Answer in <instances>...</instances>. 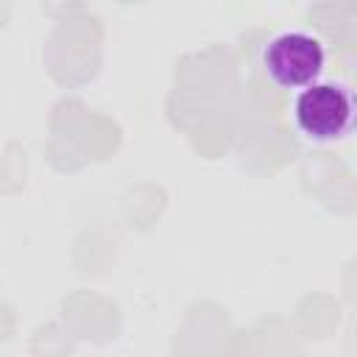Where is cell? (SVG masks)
Returning a JSON list of instances; mask_svg holds the SVG:
<instances>
[{
  "instance_id": "cell-2",
  "label": "cell",
  "mask_w": 357,
  "mask_h": 357,
  "mask_svg": "<svg viewBox=\"0 0 357 357\" xmlns=\"http://www.w3.org/2000/svg\"><path fill=\"white\" fill-rule=\"evenodd\" d=\"M324 67L326 47L307 31H282L262 47V70L279 89H304L321 81Z\"/></svg>"
},
{
  "instance_id": "cell-1",
  "label": "cell",
  "mask_w": 357,
  "mask_h": 357,
  "mask_svg": "<svg viewBox=\"0 0 357 357\" xmlns=\"http://www.w3.org/2000/svg\"><path fill=\"white\" fill-rule=\"evenodd\" d=\"M293 120L307 142L332 145L346 139L354 123L351 89L340 81H315L298 89L293 100Z\"/></svg>"
}]
</instances>
